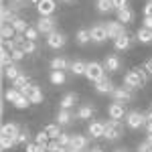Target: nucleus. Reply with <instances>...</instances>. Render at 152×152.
Returning a JSON list of instances; mask_svg holds the SVG:
<instances>
[{"label":"nucleus","mask_w":152,"mask_h":152,"mask_svg":"<svg viewBox=\"0 0 152 152\" xmlns=\"http://www.w3.org/2000/svg\"><path fill=\"white\" fill-rule=\"evenodd\" d=\"M148 79V73L146 69H132L124 75V85L130 87V89H136V87H142Z\"/></svg>","instance_id":"f257e3e1"},{"label":"nucleus","mask_w":152,"mask_h":152,"mask_svg":"<svg viewBox=\"0 0 152 152\" xmlns=\"http://www.w3.org/2000/svg\"><path fill=\"white\" fill-rule=\"evenodd\" d=\"M122 132H124V126H122V122L120 120H107L105 122V134H104V138H107V140L112 142V140H118L120 136H122Z\"/></svg>","instance_id":"f03ea898"},{"label":"nucleus","mask_w":152,"mask_h":152,"mask_svg":"<svg viewBox=\"0 0 152 152\" xmlns=\"http://www.w3.org/2000/svg\"><path fill=\"white\" fill-rule=\"evenodd\" d=\"M85 77L89 79L91 83H97L105 77V67L99 65V63H87V71H85Z\"/></svg>","instance_id":"7ed1b4c3"},{"label":"nucleus","mask_w":152,"mask_h":152,"mask_svg":"<svg viewBox=\"0 0 152 152\" xmlns=\"http://www.w3.org/2000/svg\"><path fill=\"white\" fill-rule=\"evenodd\" d=\"M126 124L132 130H140L142 126L148 124V120H146V114L144 112H130V114H126Z\"/></svg>","instance_id":"20e7f679"},{"label":"nucleus","mask_w":152,"mask_h":152,"mask_svg":"<svg viewBox=\"0 0 152 152\" xmlns=\"http://www.w3.org/2000/svg\"><path fill=\"white\" fill-rule=\"evenodd\" d=\"M55 24H57V20L53 16H41L37 20V28L43 35H51V33H55Z\"/></svg>","instance_id":"39448f33"},{"label":"nucleus","mask_w":152,"mask_h":152,"mask_svg":"<svg viewBox=\"0 0 152 152\" xmlns=\"http://www.w3.org/2000/svg\"><path fill=\"white\" fill-rule=\"evenodd\" d=\"M105 31H107V39H114L126 35V26L120 23V20H112V23H105Z\"/></svg>","instance_id":"423d86ee"},{"label":"nucleus","mask_w":152,"mask_h":152,"mask_svg":"<svg viewBox=\"0 0 152 152\" xmlns=\"http://www.w3.org/2000/svg\"><path fill=\"white\" fill-rule=\"evenodd\" d=\"M65 43H67V37L63 35V33H59V31H55V33L47 35V45L51 49H61Z\"/></svg>","instance_id":"0eeeda50"},{"label":"nucleus","mask_w":152,"mask_h":152,"mask_svg":"<svg viewBox=\"0 0 152 152\" xmlns=\"http://www.w3.org/2000/svg\"><path fill=\"white\" fill-rule=\"evenodd\" d=\"M91 33V41L94 43H105L107 41V31H105V24H95L89 28Z\"/></svg>","instance_id":"6e6552de"},{"label":"nucleus","mask_w":152,"mask_h":152,"mask_svg":"<svg viewBox=\"0 0 152 152\" xmlns=\"http://www.w3.org/2000/svg\"><path fill=\"white\" fill-rule=\"evenodd\" d=\"M112 97H114V102H122V104H126V102H130L134 95H132V89L124 85V87H116L114 94H112Z\"/></svg>","instance_id":"1a4fd4ad"},{"label":"nucleus","mask_w":152,"mask_h":152,"mask_svg":"<svg viewBox=\"0 0 152 152\" xmlns=\"http://www.w3.org/2000/svg\"><path fill=\"white\" fill-rule=\"evenodd\" d=\"M107 114H110L112 120H122V118L126 116V107H124L122 102H114V104H110V107H107Z\"/></svg>","instance_id":"9d476101"},{"label":"nucleus","mask_w":152,"mask_h":152,"mask_svg":"<svg viewBox=\"0 0 152 152\" xmlns=\"http://www.w3.org/2000/svg\"><path fill=\"white\" fill-rule=\"evenodd\" d=\"M57 8V4H55V0H41L39 4H37V10L41 16H51L53 12Z\"/></svg>","instance_id":"9b49d317"},{"label":"nucleus","mask_w":152,"mask_h":152,"mask_svg":"<svg viewBox=\"0 0 152 152\" xmlns=\"http://www.w3.org/2000/svg\"><path fill=\"white\" fill-rule=\"evenodd\" d=\"M18 134H20V128H18V124H14V122H6V124H2L0 136H6V138H16Z\"/></svg>","instance_id":"f8f14e48"},{"label":"nucleus","mask_w":152,"mask_h":152,"mask_svg":"<svg viewBox=\"0 0 152 152\" xmlns=\"http://www.w3.org/2000/svg\"><path fill=\"white\" fill-rule=\"evenodd\" d=\"M87 144H89L87 136H81V134H71L69 148H75V150H85V148H87Z\"/></svg>","instance_id":"ddd939ff"},{"label":"nucleus","mask_w":152,"mask_h":152,"mask_svg":"<svg viewBox=\"0 0 152 152\" xmlns=\"http://www.w3.org/2000/svg\"><path fill=\"white\" fill-rule=\"evenodd\" d=\"M95 89H97V94H102V95H105V94L112 95L116 87H114V83H112V79H110V77H104L102 81L95 83Z\"/></svg>","instance_id":"4468645a"},{"label":"nucleus","mask_w":152,"mask_h":152,"mask_svg":"<svg viewBox=\"0 0 152 152\" xmlns=\"http://www.w3.org/2000/svg\"><path fill=\"white\" fill-rule=\"evenodd\" d=\"M104 67H105V71H110V73H114V71H118L120 67H122V61H120V57L118 55H107L105 57V61H104Z\"/></svg>","instance_id":"2eb2a0df"},{"label":"nucleus","mask_w":152,"mask_h":152,"mask_svg":"<svg viewBox=\"0 0 152 152\" xmlns=\"http://www.w3.org/2000/svg\"><path fill=\"white\" fill-rule=\"evenodd\" d=\"M87 134H89V136H94V138H104L105 124H102V122H91V124H89V128H87Z\"/></svg>","instance_id":"dca6fc26"},{"label":"nucleus","mask_w":152,"mask_h":152,"mask_svg":"<svg viewBox=\"0 0 152 152\" xmlns=\"http://www.w3.org/2000/svg\"><path fill=\"white\" fill-rule=\"evenodd\" d=\"M69 67H71V63L65 57H53L51 59V69L53 71H65V69H69Z\"/></svg>","instance_id":"f3484780"},{"label":"nucleus","mask_w":152,"mask_h":152,"mask_svg":"<svg viewBox=\"0 0 152 152\" xmlns=\"http://www.w3.org/2000/svg\"><path fill=\"white\" fill-rule=\"evenodd\" d=\"M130 45H132V37L126 33V35L118 37L116 41H114V47H116V51H126V49H130Z\"/></svg>","instance_id":"a211bd4d"},{"label":"nucleus","mask_w":152,"mask_h":152,"mask_svg":"<svg viewBox=\"0 0 152 152\" xmlns=\"http://www.w3.org/2000/svg\"><path fill=\"white\" fill-rule=\"evenodd\" d=\"M94 114H95V107L91 104H85L77 110V118H79V120H91Z\"/></svg>","instance_id":"6ab92c4d"},{"label":"nucleus","mask_w":152,"mask_h":152,"mask_svg":"<svg viewBox=\"0 0 152 152\" xmlns=\"http://www.w3.org/2000/svg\"><path fill=\"white\" fill-rule=\"evenodd\" d=\"M12 28L16 31V35H24V31L28 28V23L24 20L23 16H14V20H12Z\"/></svg>","instance_id":"aec40b11"},{"label":"nucleus","mask_w":152,"mask_h":152,"mask_svg":"<svg viewBox=\"0 0 152 152\" xmlns=\"http://www.w3.org/2000/svg\"><path fill=\"white\" fill-rule=\"evenodd\" d=\"M28 99H31V104H41L43 102V91H41V87L39 85H31V91H28Z\"/></svg>","instance_id":"412c9836"},{"label":"nucleus","mask_w":152,"mask_h":152,"mask_svg":"<svg viewBox=\"0 0 152 152\" xmlns=\"http://www.w3.org/2000/svg\"><path fill=\"white\" fill-rule=\"evenodd\" d=\"M116 14H118V18H116V20H120L122 24H128V23H132V18H134V12L130 10L128 6H126V8H122V10H118Z\"/></svg>","instance_id":"4be33fe9"},{"label":"nucleus","mask_w":152,"mask_h":152,"mask_svg":"<svg viewBox=\"0 0 152 152\" xmlns=\"http://www.w3.org/2000/svg\"><path fill=\"white\" fill-rule=\"evenodd\" d=\"M75 41H77L79 45H87V43L91 41V33H89V28H79L77 35H75Z\"/></svg>","instance_id":"5701e85b"},{"label":"nucleus","mask_w":152,"mask_h":152,"mask_svg":"<svg viewBox=\"0 0 152 152\" xmlns=\"http://www.w3.org/2000/svg\"><path fill=\"white\" fill-rule=\"evenodd\" d=\"M0 37H2V41H12L14 37H16V31L12 28V24H2V31H0Z\"/></svg>","instance_id":"b1692460"},{"label":"nucleus","mask_w":152,"mask_h":152,"mask_svg":"<svg viewBox=\"0 0 152 152\" xmlns=\"http://www.w3.org/2000/svg\"><path fill=\"white\" fill-rule=\"evenodd\" d=\"M69 71L73 75H85V71H87V63H83V61H73L71 63Z\"/></svg>","instance_id":"393cba45"},{"label":"nucleus","mask_w":152,"mask_h":152,"mask_svg":"<svg viewBox=\"0 0 152 152\" xmlns=\"http://www.w3.org/2000/svg\"><path fill=\"white\" fill-rule=\"evenodd\" d=\"M20 91H18V89H16V87H8V89H6V91H4V99H6V102H8V104H16V99H18V97H20Z\"/></svg>","instance_id":"a878e982"},{"label":"nucleus","mask_w":152,"mask_h":152,"mask_svg":"<svg viewBox=\"0 0 152 152\" xmlns=\"http://www.w3.org/2000/svg\"><path fill=\"white\" fill-rule=\"evenodd\" d=\"M75 104H77V94H67L61 99V110H71Z\"/></svg>","instance_id":"bb28decb"},{"label":"nucleus","mask_w":152,"mask_h":152,"mask_svg":"<svg viewBox=\"0 0 152 152\" xmlns=\"http://www.w3.org/2000/svg\"><path fill=\"white\" fill-rule=\"evenodd\" d=\"M136 39H138L140 43H144V45H148V43H152V31H150V28H144V26H142L140 31L136 33Z\"/></svg>","instance_id":"cd10ccee"},{"label":"nucleus","mask_w":152,"mask_h":152,"mask_svg":"<svg viewBox=\"0 0 152 152\" xmlns=\"http://www.w3.org/2000/svg\"><path fill=\"white\" fill-rule=\"evenodd\" d=\"M4 77L10 79V81H14L16 77H20V69L12 63V65H8V67H4Z\"/></svg>","instance_id":"c85d7f7f"},{"label":"nucleus","mask_w":152,"mask_h":152,"mask_svg":"<svg viewBox=\"0 0 152 152\" xmlns=\"http://www.w3.org/2000/svg\"><path fill=\"white\" fill-rule=\"evenodd\" d=\"M71 120H73V114H71L69 110H59V114H57V124H61V126H67Z\"/></svg>","instance_id":"c756f323"},{"label":"nucleus","mask_w":152,"mask_h":152,"mask_svg":"<svg viewBox=\"0 0 152 152\" xmlns=\"http://www.w3.org/2000/svg\"><path fill=\"white\" fill-rule=\"evenodd\" d=\"M65 81H67L65 71H51V83L53 85H63Z\"/></svg>","instance_id":"7c9ffc66"},{"label":"nucleus","mask_w":152,"mask_h":152,"mask_svg":"<svg viewBox=\"0 0 152 152\" xmlns=\"http://www.w3.org/2000/svg\"><path fill=\"white\" fill-rule=\"evenodd\" d=\"M26 85H31V79H28V75H24V73H20V77H16V79L12 81V87H16V89H23Z\"/></svg>","instance_id":"2f4dec72"},{"label":"nucleus","mask_w":152,"mask_h":152,"mask_svg":"<svg viewBox=\"0 0 152 152\" xmlns=\"http://www.w3.org/2000/svg\"><path fill=\"white\" fill-rule=\"evenodd\" d=\"M0 63H2V67H8V65H12L14 61H12V57H10V51L8 49H0Z\"/></svg>","instance_id":"473e14b6"},{"label":"nucleus","mask_w":152,"mask_h":152,"mask_svg":"<svg viewBox=\"0 0 152 152\" xmlns=\"http://www.w3.org/2000/svg\"><path fill=\"white\" fill-rule=\"evenodd\" d=\"M95 6H97V10L102 12V14H105V12H110V10H114L112 0H97V2H95Z\"/></svg>","instance_id":"72a5a7b5"},{"label":"nucleus","mask_w":152,"mask_h":152,"mask_svg":"<svg viewBox=\"0 0 152 152\" xmlns=\"http://www.w3.org/2000/svg\"><path fill=\"white\" fill-rule=\"evenodd\" d=\"M45 132H47L49 138H55V140L61 136V128H59V124H49V126H45Z\"/></svg>","instance_id":"f704fd0d"},{"label":"nucleus","mask_w":152,"mask_h":152,"mask_svg":"<svg viewBox=\"0 0 152 152\" xmlns=\"http://www.w3.org/2000/svg\"><path fill=\"white\" fill-rule=\"evenodd\" d=\"M0 146H2V150H10V148H14V146H18V142H16V138L0 136Z\"/></svg>","instance_id":"c9c22d12"},{"label":"nucleus","mask_w":152,"mask_h":152,"mask_svg":"<svg viewBox=\"0 0 152 152\" xmlns=\"http://www.w3.org/2000/svg\"><path fill=\"white\" fill-rule=\"evenodd\" d=\"M20 49H23L26 55H31V53H35V51H37V43H35V41H28V39H24V43L20 45Z\"/></svg>","instance_id":"e433bc0d"},{"label":"nucleus","mask_w":152,"mask_h":152,"mask_svg":"<svg viewBox=\"0 0 152 152\" xmlns=\"http://www.w3.org/2000/svg\"><path fill=\"white\" fill-rule=\"evenodd\" d=\"M35 142L39 144V146H43V148H47V144H49V136H47V132L43 130V132H39L35 136Z\"/></svg>","instance_id":"4c0bfd02"},{"label":"nucleus","mask_w":152,"mask_h":152,"mask_svg":"<svg viewBox=\"0 0 152 152\" xmlns=\"http://www.w3.org/2000/svg\"><path fill=\"white\" fill-rule=\"evenodd\" d=\"M39 35H41V33H39V28H37V26H28V28L24 31V39H28V41H37Z\"/></svg>","instance_id":"58836bf2"},{"label":"nucleus","mask_w":152,"mask_h":152,"mask_svg":"<svg viewBox=\"0 0 152 152\" xmlns=\"http://www.w3.org/2000/svg\"><path fill=\"white\" fill-rule=\"evenodd\" d=\"M24 55H26V53H24V51H23L20 47H16V49H12V51H10V57H12V61H14V63L23 61V59H24Z\"/></svg>","instance_id":"ea45409f"},{"label":"nucleus","mask_w":152,"mask_h":152,"mask_svg":"<svg viewBox=\"0 0 152 152\" xmlns=\"http://www.w3.org/2000/svg\"><path fill=\"white\" fill-rule=\"evenodd\" d=\"M28 105H31V99H28V97H24V95H20V97L16 99L14 107H16V110H26Z\"/></svg>","instance_id":"a19ab883"},{"label":"nucleus","mask_w":152,"mask_h":152,"mask_svg":"<svg viewBox=\"0 0 152 152\" xmlns=\"http://www.w3.org/2000/svg\"><path fill=\"white\" fill-rule=\"evenodd\" d=\"M28 138H31L28 130H20V134L16 136V142H18V144H23V146H26V144H28Z\"/></svg>","instance_id":"79ce46f5"},{"label":"nucleus","mask_w":152,"mask_h":152,"mask_svg":"<svg viewBox=\"0 0 152 152\" xmlns=\"http://www.w3.org/2000/svg\"><path fill=\"white\" fill-rule=\"evenodd\" d=\"M57 142L63 146V148H69V144H71V134H63V132H61V136L57 138Z\"/></svg>","instance_id":"37998d69"},{"label":"nucleus","mask_w":152,"mask_h":152,"mask_svg":"<svg viewBox=\"0 0 152 152\" xmlns=\"http://www.w3.org/2000/svg\"><path fill=\"white\" fill-rule=\"evenodd\" d=\"M41 148H43V146H39L37 142H28V144L24 146V152H41Z\"/></svg>","instance_id":"c03bdc74"},{"label":"nucleus","mask_w":152,"mask_h":152,"mask_svg":"<svg viewBox=\"0 0 152 152\" xmlns=\"http://www.w3.org/2000/svg\"><path fill=\"white\" fill-rule=\"evenodd\" d=\"M112 4H114V10H122V8H126L128 6V0H112Z\"/></svg>","instance_id":"a18cd8bd"},{"label":"nucleus","mask_w":152,"mask_h":152,"mask_svg":"<svg viewBox=\"0 0 152 152\" xmlns=\"http://www.w3.org/2000/svg\"><path fill=\"white\" fill-rule=\"evenodd\" d=\"M61 148H63V146H61L57 140H55V142H49V144H47V152H61Z\"/></svg>","instance_id":"49530a36"},{"label":"nucleus","mask_w":152,"mask_h":152,"mask_svg":"<svg viewBox=\"0 0 152 152\" xmlns=\"http://www.w3.org/2000/svg\"><path fill=\"white\" fill-rule=\"evenodd\" d=\"M138 152H152V144L144 140V142L140 144V146H138Z\"/></svg>","instance_id":"de8ad7c7"},{"label":"nucleus","mask_w":152,"mask_h":152,"mask_svg":"<svg viewBox=\"0 0 152 152\" xmlns=\"http://www.w3.org/2000/svg\"><path fill=\"white\" fill-rule=\"evenodd\" d=\"M144 28H150L152 31V16H144V24H142Z\"/></svg>","instance_id":"09e8293b"},{"label":"nucleus","mask_w":152,"mask_h":152,"mask_svg":"<svg viewBox=\"0 0 152 152\" xmlns=\"http://www.w3.org/2000/svg\"><path fill=\"white\" fill-rule=\"evenodd\" d=\"M144 16H152V2H148L144 6Z\"/></svg>","instance_id":"8fccbe9b"},{"label":"nucleus","mask_w":152,"mask_h":152,"mask_svg":"<svg viewBox=\"0 0 152 152\" xmlns=\"http://www.w3.org/2000/svg\"><path fill=\"white\" fill-rule=\"evenodd\" d=\"M144 69H146V73H148V75H152V59H148V61H146Z\"/></svg>","instance_id":"3c124183"},{"label":"nucleus","mask_w":152,"mask_h":152,"mask_svg":"<svg viewBox=\"0 0 152 152\" xmlns=\"http://www.w3.org/2000/svg\"><path fill=\"white\" fill-rule=\"evenodd\" d=\"M146 132H148V134H152V122H148V124H146Z\"/></svg>","instance_id":"603ef678"},{"label":"nucleus","mask_w":152,"mask_h":152,"mask_svg":"<svg viewBox=\"0 0 152 152\" xmlns=\"http://www.w3.org/2000/svg\"><path fill=\"white\" fill-rule=\"evenodd\" d=\"M146 142H150V144H152V134H148V136H146Z\"/></svg>","instance_id":"864d4df0"},{"label":"nucleus","mask_w":152,"mask_h":152,"mask_svg":"<svg viewBox=\"0 0 152 152\" xmlns=\"http://www.w3.org/2000/svg\"><path fill=\"white\" fill-rule=\"evenodd\" d=\"M89 152H104V150H102V148H91Z\"/></svg>","instance_id":"5fc2aeb1"},{"label":"nucleus","mask_w":152,"mask_h":152,"mask_svg":"<svg viewBox=\"0 0 152 152\" xmlns=\"http://www.w3.org/2000/svg\"><path fill=\"white\" fill-rule=\"evenodd\" d=\"M67 152H83V150H75V148H67Z\"/></svg>","instance_id":"6e6d98bb"},{"label":"nucleus","mask_w":152,"mask_h":152,"mask_svg":"<svg viewBox=\"0 0 152 152\" xmlns=\"http://www.w3.org/2000/svg\"><path fill=\"white\" fill-rule=\"evenodd\" d=\"M114 152H128V150H124V148H120V150H114Z\"/></svg>","instance_id":"4d7b16f0"},{"label":"nucleus","mask_w":152,"mask_h":152,"mask_svg":"<svg viewBox=\"0 0 152 152\" xmlns=\"http://www.w3.org/2000/svg\"><path fill=\"white\" fill-rule=\"evenodd\" d=\"M41 152H47V148H41Z\"/></svg>","instance_id":"13d9d810"},{"label":"nucleus","mask_w":152,"mask_h":152,"mask_svg":"<svg viewBox=\"0 0 152 152\" xmlns=\"http://www.w3.org/2000/svg\"><path fill=\"white\" fill-rule=\"evenodd\" d=\"M63 2H73V0H63Z\"/></svg>","instance_id":"bf43d9fd"},{"label":"nucleus","mask_w":152,"mask_h":152,"mask_svg":"<svg viewBox=\"0 0 152 152\" xmlns=\"http://www.w3.org/2000/svg\"><path fill=\"white\" fill-rule=\"evenodd\" d=\"M148 2H152V0H148Z\"/></svg>","instance_id":"052dcab7"},{"label":"nucleus","mask_w":152,"mask_h":152,"mask_svg":"<svg viewBox=\"0 0 152 152\" xmlns=\"http://www.w3.org/2000/svg\"><path fill=\"white\" fill-rule=\"evenodd\" d=\"M150 110H152V107H150Z\"/></svg>","instance_id":"680f3d73"}]
</instances>
